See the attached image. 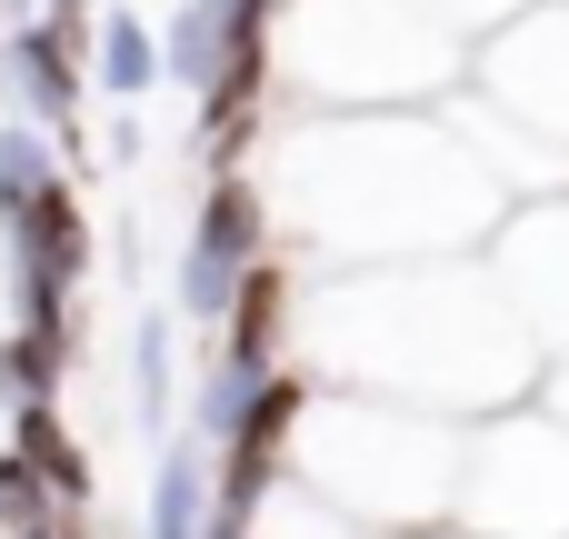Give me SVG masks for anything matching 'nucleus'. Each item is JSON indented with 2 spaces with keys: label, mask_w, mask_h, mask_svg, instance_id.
<instances>
[{
  "label": "nucleus",
  "mask_w": 569,
  "mask_h": 539,
  "mask_svg": "<svg viewBox=\"0 0 569 539\" xmlns=\"http://www.w3.org/2000/svg\"><path fill=\"white\" fill-rule=\"evenodd\" d=\"M250 530H260V539H370L350 510H330L310 480H280V490L260 500V520H250Z\"/></svg>",
  "instance_id": "nucleus-16"
},
{
  "label": "nucleus",
  "mask_w": 569,
  "mask_h": 539,
  "mask_svg": "<svg viewBox=\"0 0 569 539\" xmlns=\"http://www.w3.org/2000/svg\"><path fill=\"white\" fill-rule=\"evenodd\" d=\"M210 539H260V530H230V520H210Z\"/></svg>",
  "instance_id": "nucleus-22"
},
{
  "label": "nucleus",
  "mask_w": 569,
  "mask_h": 539,
  "mask_svg": "<svg viewBox=\"0 0 569 539\" xmlns=\"http://www.w3.org/2000/svg\"><path fill=\"white\" fill-rule=\"evenodd\" d=\"M260 260H270V200H260V180H210V200H200V220H190V250H180L170 310L200 320V330H220L230 300H240V280H250Z\"/></svg>",
  "instance_id": "nucleus-8"
},
{
  "label": "nucleus",
  "mask_w": 569,
  "mask_h": 539,
  "mask_svg": "<svg viewBox=\"0 0 569 539\" xmlns=\"http://www.w3.org/2000/svg\"><path fill=\"white\" fill-rule=\"evenodd\" d=\"M300 370L320 390H360L440 420H500L540 400L550 360L470 250V260H380L320 280L300 300Z\"/></svg>",
  "instance_id": "nucleus-1"
},
{
  "label": "nucleus",
  "mask_w": 569,
  "mask_h": 539,
  "mask_svg": "<svg viewBox=\"0 0 569 539\" xmlns=\"http://www.w3.org/2000/svg\"><path fill=\"white\" fill-rule=\"evenodd\" d=\"M540 410L569 430V360H550V370H540Z\"/></svg>",
  "instance_id": "nucleus-18"
},
{
  "label": "nucleus",
  "mask_w": 569,
  "mask_h": 539,
  "mask_svg": "<svg viewBox=\"0 0 569 539\" xmlns=\"http://www.w3.org/2000/svg\"><path fill=\"white\" fill-rule=\"evenodd\" d=\"M450 539H569V430L540 400L470 420Z\"/></svg>",
  "instance_id": "nucleus-5"
},
{
  "label": "nucleus",
  "mask_w": 569,
  "mask_h": 539,
  "mask_svg": "<svg viewBox=\"0 0 569 539\" xmlns=\"http://www.w3.org/2000/svg\"><path fill=\"white\" fill-rule=\"evenodd\" d=\"M20 330V280H10V240H0V340Z\"/></svg>",
  "instance_id": "nucleus-20"
},
{
  "label": "nucleus",
  "mask_w": 569,
  "mask_h": 539,
  "mask_svg": "<svg viewBox=\"0 0 569 539\" xmlns=\"http://www.w3.org/2000/svg\"><path fill=\"white\" fill-rule=\"evenodd\" d=\"M290 70L320 110H430L470 90V40L420 0H290Z\"/></svg>",
  "instance_id": "nucleus-4"
},
{
  "label": "nucleus",
  "mask_w": 569,
  "mask_h": 539,
  "mask_svg": "<svg viewBox=\"0 0 569 539\" xmlns=\"http://www.w3.org/2000/svg\"><path fill=\"white\" fill-rule=\"evenodd\" d=\"M210 510H220V470H210V450H200V440H160L140 539H210Z\"/></svg>",
  "instance_id": "nucleus-10"
},
{
  "label": "nucleus",
  "mask_w": 569,
  "mask_h": 539,
  "mask_svg": "<svg viewBox=\"0 0 569 539\" xmlns=\"http://www.w3.org/2000/svg\"><path fill=\"white\" fill-rule=\"evenodd\" d=\"M80 80H90V60H80V20H70V10H50V20H30V30L10 40L20 120H40L50 140H70V160H80Z\"/></svg>",
  "instance_id": "nucleus-9"
},
{
  "label": "nucleus",
  "mask_w": 569,
  "mask_h": 539,
  "mask_svg": "<svg viewBox=\"0 0 569 539\" xmlns=\"http://www.w3.org/2000/svg\"><path fill=\"white\" fill-rule=\"evenodd\" d=\"M10 420H20V400H10V390H0V450H10Z\"/></svg>",
  "instance_id": "nucleus-21"
},
{
  "label": "nucleus",
  "mask_w": 569,
  "mask_h": 539,
  "mask_svg": "<svg viewBox=\"0 0 569 539\" xmlns=\"http://www.w3.org/2000/svg\"><path fill=\"white\" fill-rule=\"evenodd\" d=\"M440 30H460V40H490V30H510L520 10H540V0H420Z\"/></svg>",
  "instance_id": "nucleus-17"
},
{
  "label": "nucleus",
  "mask_w": 569,
  "mask_h": 539,
  "mask_svg": "<svg viewBox=\"0 0 569 539\" xmlns=\"http://www.w3.org/2000/svg\"><path fill=\"white\" fill-rule=\"evenodd\" d=\"M270 380H280V360H250V350H230V340H220V350H210V370L190 380V440H200V450H230V430L250 420V400H260Z\"/></svg>",
  "instance_id": "nucleus-13"
},
{
  "label": "nucleus",
  "mask_w": 569,
  "mask_h": 539,
  "mask_svg": "<svg viewBox=\"0 0 569 539\" xmlns=\"http://www.w3.org/2000/svg\"><path fill=\"white\" fill-rule=\"evenodd\" d=\"M90 80H100L110 100H140L150 80H170V70H160V40H150L140 10H110V20H100V40H90Z\"/></svg>",
  "instance_id": "nucleus-15"
},
{
  "label": "nucleus",
  "mask_w": 569,
  "mask_h": 539,
  "mask_svg": "<svg viewBox=\"0 0 569 539\" xmlns=\"http://www.w3.org/2000/svg\"><path fill=\"white\" fill-rule=\"evenodd\" d=\"M290 200L310 250L380 270V260H470L510 220V190L460 140L450 110H330L290 140Z\"/></svg>",
  "instance_id": "nucleus-2"
},
{
  "label": "nucleus",
  "mask_w": 569,
  "mask_h": 539,
  "mask_svg": "<svg viewBox=\"0 0 569 539\" xmlns=\"http://www.w3.org/2000/svg\"><path fill=\"white\" fill-rule=\"evenodd\" d=\"M470 90L490 110H510L520 130H540V140L569 150V0H540L510 30H490L470 50Z\"/></svg>",
  "instance_id": "nucleus-6"
},
{
  "label": "nucleus",
  "mask_w": 569,
  "mask_h": 539,
  "mask_svg": "<svg viewBox=\"0 0 569 539\" xmlns=\"http://www.w3.org/2000/svg\"><path fill=\"white\" fill-rule=\"evenodd\" d=\"M170 410H180V310H140L130 320V420H140V440L160 450V430H170Z\"/></svg>",
  "instance_id": "nucleus-12"
},
{
  "label": "nucleus",
  "mask_w": 569,
  "mask_h": 539,
  "mask_svg": "<svg viewBox=\"0 0 569 539\" xmlns=\"http://www.w3.org/2000/svg\"><path fill=\"white\" fill-rule=\"evenodd\" d=\"M30 20H50V0H0V40H20Z\"/></svg>",
  "instance_id": "nucleus-19"
},
{
  "label": "nucleus",
  "mask_w": 569,
  "mask_h": 539,
  "mask_svg": "<svg viewBox=\"0 0 569 539\" xmlns=\"http://www.w3.org/2000/svg\"><path fill=\"white\" fill-rule=\"evenodd\" d=\"M480 270L500 280V300L520 310V330L540 340V360H569V190L510 200V220L490 230Z\"/></svg>",
  "instance_id": "nucleus-7"
},
{
  "label": "nucleus",
  "mask_w": 569,
  "mask_h": 539,
  "mask_svg": "<svg viewBox=\"0 0 569 539\" xmlns=\"http://www.w3.org/2000/svg\"><path fill=\"white\" fill-rule=\"evenodd\" d=\"M10 460L60 500V510H90V490H100V470H90V450H80V430L60 420V400H30L20 420H10Z\"/></svg>",
  "instance_id": "nucleus-11"
},
{
  "label": "nucleus",
  "mask_w": 569,
  "mask_h": 539,
  "mask_svg": "<svg viewBox=\"0 0 569 539\" xmlns=\"http://www.w3.org/2000/svg\"><path fill=\"white\" fill-rule=\"evenodd\" d=\"M460 460H470V420L360 400V390H310V420L290 440V480H310L370 539H450Z\"/></svg>",
  "instance_id": "nucleus-3"
},
{
  "label": "nucleus",
  "mask_w": 569,
  "mask_h": 539,
  "mask_svg": "<svg viewBox=\"0 0 569 539\" xmlns=\"http://www.w3.org/2000/svg\"><path fill=\"white\" fill-rule=\"evenodd\" d=\"M160 70H170L190 100L220 90V70H230V20H220V0H180V10H170V30H160Z\"/></svg>",
  "instance_id": "nucleus-14"
}]
</instances>
